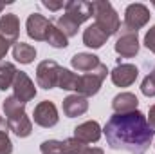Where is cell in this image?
<instances>
[{
	"label": "cell",
	"instance_id": "6da1fadb",
	"mask_svg": "<svg viewBox=\"0 0 155 154\" xmlns=\"http://www.w3.org/2000/svg\"><path fill=\"white\" fill-rule=\"evenodd\" d=\"M103 132L110 149L126 151L130 154H146L155 136L146 114L139 109L128 114L110 116Z\"/></svg>",
	"mask_w": 155,
	"mask_h": 154
},
{
	"label": "cell",
	"instance_id": "7a4b0ae2",
	"mask_svg": "<svg viewBox=\"0 0 155 154\" xmlns=\"http://www.w3.org/2000/svg\"><path fill=\"white\" fill-rule=\"evenodd\" d=\"M92 7H94V20H96L94 24L108 37L117 35L121 29V20L114 5L108 0H94Z\"/></svg>",
	"mask_w": 155,
	"mask_h": 154
},
{
	"label": "cell",
	"instance_id": "3957f363",
	"mask_svg": "<svg viewBox=\"0 0 155 154\" xmlns=\"http://www.w3.org/2000/svg\"><path fill=\"white\" fill-rule=\"evenodd\" d=\"M110 71L107 69L105 64H99L94 71L90 73H85V75H79V83H78L76 94H81L85 98H90V96H96L105 82V78Z\"/></svg>",
	"mask_w": 155,
	"mask_h": 154
},
{
	"label": "cell",
	"instance_id": "277c9868",
	"mask_svg": "<svg viewBox=\"0 0 155 154\" xmlns=\"http://www.w3.org/2000/svg\"><path fill=\"white\" fill-rule=\"evenodd\" d=\"M150 22V9L144 4H130L124 9V22L121 24V29L137 33L141 27H144Z\"/></svg>",
	"mask_w": 155,
	"mask_h": 154
},
{
	"label": "cell",
	"instance_id": "5b68a950",
	"mask_svg": "<svg viewBox=\"0 0 155 154\" xmlns=\"http://www.w3.org/2000/svg\"><path fill=\"white\" fill-rule=\"evenodd\" d=\"M52 27V22L40 15V13H31L27 16V22H25V29H27V37L36 42H47L49 37V31Z\"/></svg>",
	"mask_w": 155,
	"mask_h": 154
},
{
	"label": "cell",
	"instance_id": "8992f818",
	"mask_svg": "<svg viewBox=\"0 0 155 154\" xmlns=\"http://www.w3.org/2000/svg\"><path fill=\"white\" fill-rule=\"evenodd\" d=\"M58 75H60V65L54 60H43L36 67V83L38 87L49 91L58 85Z\"/></svg>",
	"mask_w": 155,
	"mask_h": 154
},
{
	"label": "cell",
	"instance_id": "52a82bcc",
	"mask_svg": "<svg viewBox=\"0 0 155 154\" xmlns=\"http://www.w3.org/2000/svg\"><path fill=\"white\" fill-rule=\"evenodd\" d=\"M139 37L134 31L119 29V38L114 44V49L121 58H134L139 53Z\"/></svg>",
	"mask_w": 155,
	"mask_h": 154
},
{
	"label": "cell",
	"instance_id": "ba28073f",
	"mask_svg": "<svg viewBox=\"0 0 155 154\" xmlns=\"http://www.w3.org/2000/svg\"><path fill=\"white\" fill-rule=\"evenodd\" d=\"M33 120H35L36 125L43 127V129H51V127H54V125L60 121V116H58V109H56V105H54L52 102H49V100L40 102L38 105L35 107V111H33Z\"/></svg>",
	"mask_w": 155,
	"mask_h": 154
},
{
	"label": "cell",
	"instance_id": "9c48e42d",
	"mask_svg": "<svg viewBox=\"0 0 155 154\" xmlns=\"http://www.w3.org/2000/svg\"><path fill=\"white\" fill-rule=\"evenodd\" d=\"M13 91H15V94L13 96H16L20 102H24V103H27V102H31L35 96H36V87H35V82L29 78L27 73H24V71H18L16 73V78H15V82H13V87H11Z\"/></svg>",
	"mask_w": 155,
	"mask_h": 154
},
{
	"label": "cell",
	"instance_id": "30bf717a",
	"mask_svg": "<svg viewBox=\"0 0 155 154\" xmlns=\"http://www.w3.org/2000/svg\"><path fill=\"white\" fill-rule=\"evenodd\" d=\"M65 15L71 16L76 24H83L87 22L88 18L94 16V7H92V2H87V0H71V2H65Z\"/></svg>",
	"mask_w": 155,
	"mask_h": 154
},
{
	"label": "cell",
	"instance_id": "8fae6325",
	"mask_svg": "<svg viewBox=\"0 0 155 154\" xmlns=\"http://www.w3.org/2000/svg\"><path fill=\"white\" fill-rule=\"evenodd\" d=\"M139 76V69L134 64H117L116 69L110 71V78L117 87H130Z\"/></svg>",
	"mask_w": 155,
	"mask_h": 154
},
{
	"label": "cell",
	"instance_id": "7c38bea8",
	"mask_svg": "<svg viewBox=\"0 0 155 154\" xmlns=\"http://www.w3.org/2000/svg\"><path fill=\"white\" fill-rule=\"evenodd\" d=\"M101 134H103V129H101V125H99L96 120L83 121V123H79L78 127H74V138L79 140L81 143H87V145L99 142Z\"/></svg>",
	"mask_w": 155,
	"mask_h": 154
},
{
	"label": "cell",
	"instance_id": "4fadbf2b",
	"mask_svg": "<svg viewBox=\"0 0 155 154\" xmlns=\"http://www.w3.org/2000/svg\"><path fill=\"white\" fill-rule=\"evenodd\" d=\"M20 35V20L15 13H5L0 18V38H4L9 45L18 42Z\"/></svg>",
	"mask_w": 155,
	"mask_h": 154
},
{
	"label": "cell",
	"instance_id": "5bb4252c",
	"mask_svg": "<svg viewBox=\"0 0 155 154\" xmlns=\"http://www.w3.org/2000/svg\"><path fill=\"white\" fill-rule=\"evenodd\" d=\"M63 114L67 118H76L88 111V100L81 94H69L63 100Z\"/></svg>",
	"mask_w": 155,
	"mask_h": 154
},
{
	"label": "cell",
	"instance_id": "9a60e30c",
	"mask_svg": "<svg viewBox=\"0 0 155 154\" xmlns=\"http://www.w3.org/2000/svg\"><path fill=\"white\" fill-rule=\"evenodd\" d=\"M137 105H139V100L132 93H119V94L114 96V100H112L114 114H128V113H134V111H137Z\"/></svg>",
	"mask_w": 155,
	"mask_h": 154
},
{
	"label": "cell",
	"instance_id": "2e32d148",
	"mask_svg": "<svg viewBox=\"0 0 155 154\" xmlns=\"http://www.w3.org/2000/svg\"><path fill=\"white\" fill-rule=\"evenodd\" d=\"M99 56L92 54V53H78L71 58V65L79 71V73H90L99 65Z\"/></svg>",
	"mask_w": 155,
	"mask_h": 154
},
{
	"label": "cell",
	"instance_id": "e0dca14e",
	"mask_svg": "<svg viewBox=\"0 0 155 154\" xmlns=\"http://www.w3.org/2000/svg\"><path fill=\"white\" fill-rule=\"evenodd\" d=\"M108 38H110V37H108L107 33H103L96 24L88 26V27L83 31V44H85L87 47H90V49H99V47H103Z\"/></svg>",
	"mask_w": 155,
	"mask_h": 154
},
{
	"label": "cell",
	"instance_id": "ac0fdd59",
	"mask_svg": "<svg viewBox=\"0 0 155 154\" xmlns=\"http://www.w3.org/2000/svg\"><path fill=\"white\" fill-rule=\"evenodd\" d=\"M7 123V129L11 132H15L18 138H27L31 136L33 132V121L27 114H22V116H16V118H11V120H5Z\"/></svg>",
	"mask_w": 155,
	"mask_h": 154
},
{
	"label": "cell",
	"instance_id": "d6986e66",
	"mask_svg": "<svg viewBox=\"0 0 155 154\" xmlns=\"http://www.w3.org/2000/svg\"><path fill=\"white\" fill-rule=\"evenodd\" d=\"M63 154H105V152L99 147H88L87 143H81L79 140H76L72 136V138L63 140Z\"/></svg>",
	"mask_w": 155,
	"mask_h": 154
},
{
	"label": "cell",
	"instance_id": "ffe728a7",
	"mask_svg": "<svg viewBox=\"0 0 155 154\" xmlns=\"http://www.w3.org/2000/svg\"><path fill=\"white\" fill-rule=\"evenodd\" d=\"M13 58L20 64H33L35 58H36V49L31 45V44H25V42H16L13 45Z\"/></svg>",
	"mask_w": 155,
	"mask_h": 154
},
{
	"label": "cell",
	"instance_id": "44dd1931",
	"mask_svg": "<svg viewBox=\"0 0 155 154\" xmlns=\"http://www.w3.org/2000/svg\"><path fill=\"white\" fill-rule=\"evenodd\" d=\"M18 69L11 62H0V91H7L13 87Z\"/></svg>",
	"mask_w": 155,
	"mask_h": 154
},
{
	"label": "cell",
	"instance_id": "7402d4cb",
	"mask_svg": "<svg viewBox=\"0 0 155 154\" xmlns=\"http://www.w3.org/2000/svg\"><path fill=\"white\" fill-rule=\"evenodd\" d=\"M4 107V114H5V120H11V118H16V116L25 114V103L20 102L16 96H7L2 103Z\"/></svg>",
	"mask_w": 155,
	"mask_h": 154
},
{
	"label": "cell",
	"instance_id": "603a6c76",
	"mask_svg": "<svg viewBox=\"0 0 155 154\" xmlns=\"http://www.w3.org/2000/svg\"><path fill=\"white\" fill-rule=\"evenodd\" d=\"M78 83H79V75L65 69V67H60V75H58V85L60 89L63 91H76Z\"/></svg>",
	"mask_w": 155,
	"mask_h": 154
},
{
	"label": "cell",
	"instance_id": "cb8c5ba5",
	"mask_svg": "<svg viewBox=\"0 0 155 154\" xmlns=\"http://www.w3.org/2000/svg\"><path fill=\"white\" fill-rule=\"evenodd\" d=\"M56 27H58V29H60L67 38H72V37H76V35H78L79 24H76L71 16L61 15V16H58V18H56Z\"/></svg>",
	"mask_w": 155,
	"mask_h": 154
},
{
	"label": "cell",
	"instance_id": "d4e9b609",
	"mask_svg": "<svg viewBox=\"0 0 155 154\" xmlns=\"http://www.w3.org/2000/svg\"><path fill=\"white\" fill-rule=\"evenodd\" d=\"M47 44H49L51 47H54V49H65V47L69 45V38H67L56 26H52L51 31H49V37H47Z\"/></svg>",
	"mask_w": 155,
	"mask_h": 154
},
{
	"label": "cell",
	"instance_id": "484cf974",
	"mask_svg": "<svg viewBox=\"0 0 155 154\" xmlns=\"http://www.w3.org/2000/svg\"><path fill=\"white\" fill-rule=\"evenodd\" d=\"M41 154H63V142L58 140H45L40 145Z\"/></svg>",
	"mask_w": 155,
	"mask_h": 154
},
{
	"label": "cell",
	"instance_id": "4316f807",
	"mask_svg": "<svg viewBox=\"0 0 155 154\" xmlns=\"http://www.w3.org/2000/svg\"><path fill=\"white\" fill-rule=\"evenodd\" d=\"M141 93L144 96H148V98H153L155 96V67L150 75L144 76L143 83H141Z\"/></svg>",
	"mask_w": 155,
	"mask_h": 154
},
{
	"label": "cell",
	"instance_id": "83f0119b",
	"mask_svg": "<svg viewBox=\"0 0 155 154\" xmlns=\"http://www.w3.org/2000/svg\"><path fill=\"white\" fill-rule=\"evenodd\" d=\"M13 152V142L7 134V131H0V154Z\"/></svg>",
	"mask_w": 155,
	"mask_h": 154
},
{
	"label": "cell",
	"instance_id": "f1b7e54d",
	"mask_svg": "<svg viewBox=\"0 0 155 154\" xmlns=\"http://www.w3.org/2000/svg\"><path fill=\"white\" fill-rule=\"evenodd\" d=\"M144 47L155 53V26H152L144 35Z\"/></svg>",
	"mask_w": 155,
	"mask_h": 154
},
{
	"label": "cell",
	"instance_id": "f546056e",
	"mask_svg": "<svg viewBox=\"0 0 155 154\" xmlns=\"http://www.w3.org/2000/svg\"><path fill=\"white\" fill-rule=\"evenodd\" d=\"M41 5L47 7V9H51V11H58V9H61V7H65L63 2H51V0H43Z\"/></svg>",
	"mask_w": 155,
	"mask_h": 154
},
{
	"label": "cell",
	"instance_id": "4dcf8cb0",
	"mask_svg": "<svg viewBox=\"0 0 155 154\" xmlns=\"http://www.w3.org/2000/svg\"><path fill=\"white\" fill-rule=\"evenodd\" d=\"M7 51H9V44L4 38H0V62H2V58L7 54Z\"/></svg>",
	"mask_w": 155,
	"mask_h": 154
},
{
	"label": "cell",
	"instance_id": "1f68e13d",
	"mask_svg": "<svg viewBox=\"0 0 155 154\" xmlns=\"http://www.w3.org/2000/svg\"><path fill=\"white\" fill-rule=\"evenodd\" d=\"M146 120H148L150 127H152V129H155V103L150 107V113H148V116H146Z\"/></svg>",
	"mask_w": 155,
	"mask_h": 154
},
{
	"label": "cell",
	"instance_id": "d6a6232c",
	"mask_svg": "<svg viewBox=\"0 0 155 154\" xmlns=\"http://www.w3.org/2000/svg\"><path fill=\"white\" fill-rule=\"evenodd\" d=\"M5 4H13V2H11V0H7V2H0V13H2V9L5 7Z\"/></svg>",
	"mask_w": 155,
	"mask_h": 154
},
{
	"label": "cell",
	"instance_id": "836d02e7",
	"mask_svg": "<svg viewBox=\"0 0 155 154\" xmlns=\"http://www.w3.org/2000/svg\"><path fill=\"white\" fill-rule=\"evenodd\" d=\"M0 125H4V118L2 116H0Z\"/></svg>",
	"mask_w": 155,
	"mask_h": 154
},
{
	"label": "cell",
	"instance_id": "e575fe53",
	"mask_svg": "<svg viewBox=\"0 0 155 154\" xmlns=\"http://www.w3.org/2000/svg\"><path fill=\"white\" fill-rule=\"evenodd\" d=\"M153 7H155V2H153Z\"/></svg>",
	"mask_w": 155,
	"mask_h": 154
}]
</instances>
